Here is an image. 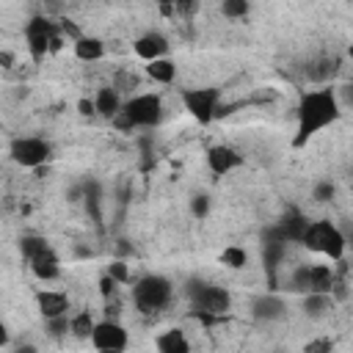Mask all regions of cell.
<instances>
[{"label":"cell","mask_w":353,"mask_h":353,"mask_svg":"<svg viewBox=\"0 0 353 353\" xmlns=\"http://www.w3.org/2000/svg\"><path fill=\"white\" fill-rule=\"evenodd\" d=\"M116 287H119V281H116V279H110L108 273L99 279V295H102V298H110V295H116Z\"/></svg>","instance_id":"d6a6232c"},{"label":"cell","mask_w":353,"mask_h":353,"mask_svg":"<svg viewBox=\"0 0 353 353\" xmlns=\"http://www.w3.org/2000/svg\"><path fill=\"white\" fill-rule=\"evenodd\" d=\"M251 11V0H221V14L226 19H245Z\"/></svg>","instance_id":"4316f807"},{"label":"cell","mask_w":353,"mask_h":353,"mask_svg":"<svg viewBox=\"0 0 353 353\" xmlns=\"http://www.w3.org/2000/svg\"><path fill=\"white\" fill-rule=\"evenodd\" d=\"M306 353H320V350H331V339H317V342H309L303 347Z\"/></svg>","instance_id":"d590c367"},{"label":"cell","mask_w":353,"mask_h":353,"mask_svg":"<svg viewBox=\"0 0 353 353\" xmlns=\"http://www.w3.org/2000/svg\"><path fill=\"white\" fill-rule=\"evenodd\" d=\"M0 66H3V69H11V66H14V52L0 50Z\"/></svg>","instance_id":"ab89813d"},{"label":"cell","mask_w":353,"mask_h":353,"mask_svg":"<svg viewBox=\"0 0 353 353\" xmlns=\"http://www.w3.org/2000/svg\"><path fill=\"white\" fill-rule=\"evenodd\" d=\"M80 185H83V204H85V212H88V218L94 221V226L102 229V185H99V179H94V176L83 179Z\"/></svg>","instance_id":"4fadbf2b"},{"label":"cell","mask_w":353,"mask_h":353,"mask_svg":"<svg viewBox=\"0 0 353 353\" xmlns=\"http://www.w3.org/2000/svg\"><path fill=\"white\" fill-rule=\"evenodd\" d=\"M171 295H174V284L171 279L160 276V273H149V276H141L135 284H132V303L138 312L143 314H157L163 312L168 303H171Z\"/></svg>","instance_id":"3957f363"},{"label":"cell","mask_w":353,"mask_h":353,"mask_svg":"<svg viewBox=\"0 0 353 353\" xmlns=\"http://www.w3.org/2000/svg\"><path fill=\"white\" fill-rule=\"evenodd\" d=\"M58 28H61V33H63V36H69L72 41H77V39L83 36V30H80L72 19H66V17H61V19H58Z\"/></svg>","instance_id":"1f68e13d"},{"label":"cell","mask_w":353,"mask_h":353,"mask_svg":"<svg viewBox=\"0 0 353 353\" xmlns=\"http://www.w3.org/2000/svg\"><path fill=\"white\" fill-rule=\"evenodd\" d=\"M146 74H149L154 83H174V77H176V66L163 55V58L146 61Z\"/></svg>","instance_id":"603a6c76"},{"label":"cell","mask_w":353,"mask_h":353,"mask_svg":"<svg viewBox=\"0 0 353 353\" xmlns=\"http://www.w3.org/2000/svg\"><path fill=\"white\" fill-rule=\"evenodd\" d=\"M154 347H157L160 353H188V350H190V342H188L185 331L171 328V331H165V334H160V336L154 339Z\"/></svg>","instance_id":"ffe728a7"},{"label":"cell","mask_w":353,"mask_h":353,"mask_svg":"<svg viewBox=\"0 0 353 353\" xmlns=\"http://www.w3.org/2000/svg\"><path fill=\"white\" fill-rule=\"evenodd\" d=\"M251 317L256 323H279L287 317V303L279 295H259L251 303Z\"/></svg>","instance_id":"30bf717a"},{"label":"cell","mask_w":353,"mask_h":353,"mask_svg":"<svg viewBox=\"0 0 353 353\" xmlns=\"http://www.w3.org/2000/svg\"><path fill=\"white\" fill-rule=\"evenodd\" d=\"M28 265H30L33 276L41 279V281H52V279L61 276V262H58V256H55L52 248H47V251H41L39 256L28 259Z\"/></svg>","instance_id":"5bb4252c"},{"label":"cell","mask_w":353,"mask_h":353,"mask_svg":"<svg viewBox=\"0 0 353 353\" xmlns=\"http://www.w3.org/2000/svg\"><path fill=\"white\" fill-rule=\"evenodd\" d=\"M199 0H174V14H182V17H190L196 11Z\"/></svg>","instance_id":"836d02e7"},{"label":"cell","mask_w":353,"mask_h":353,"mask_svg":"<svg viewBox=\"0 0 353 353\" xmlns=\"http://www.w3.org/2000/svg\"><path fill=\"white\" fill-rule=\"evenodd\" d=\"M61 28L58 25H52V19L50 17H41V14H36V17H30L28 19V25H25V39H28V50H30V55H33V61H41L50 50H47V44H50V36L52 33H58Z\"/></svg>","instance_id":"9c48e42d"},{"label":"cell","mask_w":353,"mask_h":353,"mask_svg":"<svg viewBox=\"0 0 353 353\" xmlns=\"http://www.w3.org/2000/svg\"><path fill=\"white\" fill-rule=\"evenodd\" d=\"M121 113L130 119L132 127H157L163 119V102L157 94H138L121 102Z\"/></svg>","instance_id":"5b68a950"},{"label":"cell","mask_w":353,"mask_h":353,"mask_svg":"<svg viewBox=\"0 0 353 353\" xmlns=\"http://www.w3.org/2000/svg\"><path fill=\"white\" fill-rule=\"evenodd\" d=\"M116 254H119V259L132 256V243H130L127 237H119V240H116Z\"/></svg>","instance_id":"e575fe53"},{"label":"cell","mask_w":353,"mask_h":353,"mask_svg":"<svg viewBox=\"0 0 353 353\" xmlns=\"http://www.w3.org/2000/svg\"><path fill=\"white\" fill-rule=\"evenodd\" d=\"M331 284H334V270L328 265H309L306 292H331Z\"/></svg>","instance_id":"44dd1931"},{"label":"cell","mask_w":353,"mask_h":353,"mask_svg":"<svg viewBox=\"0 0 353 353\" xmlns=\"http://www.w3.org/2000/svg\"><path fill=\"white\" fill-rule=\"evenodd\" d=\"M185 295L193 306V312L204 320V323H212L215 317H221L223 312L232 309V295L226 287H218V284H210L204 279H188L185 281Z\"/></svg>","instance_id":"7a4b0ae2"},{"label":"cell","mask_w":353,"mask_h":353,"mask_svg":"<svg viewBox=\"0 0 353 353\" xmlns=\"http://www.w3.org/2000/svg\"><path fill=\"white\" fill-rule=\"evenodd\" d=\"M339 58L334 55H323V58H317V61H312L309 66H306V77L312 80V83H325V80H331L334 74H336V69H339Z\"/></svg>","instance_id":"ac0fdd59"},{"label":"cell","mask_w":353,"mask_h":353,"mask_svg":"<svg viewBox=\"0 0 353 353\" xmlns=\"http://www.w3.org/2000/svg\"><path fill=\"white\" fill-rule=\"evenodd\" d=\"M207 165H210L212 174L223 176V174H229V171H234V168L243 165V154H237L232 146L218 143V146H210L207 149Z\"/></svg>","instance_id":"8fae6325"},{"label":"cell","mask_w":353,"mask_h":353,"mask_svg":"<svg viewBox=\"0 0 353 353\" xmlns=\"http://www.w3.org/2000/svg\"><path fill=\"white\" fill-rule=\"evenodd\" d=\"M306 223H309V221H306L298 210H290V215H284V221H281L279 226H273V229H276L279 240H284V243H301Z\"/></svg>","instance_id":"9a60e30c"},{"label":"cell","mask_w":353,"mask_h":353,"mask_svg":"<svg viewBox=\"0 0 353 353\" xmlns=\"http://www.w3.org/2000/svg\"><path fill=\"white\" fill-rule=\"evenodd\" d=\"M91 345L97 350H108V353H119L127 347V328L121 323H116V317H105L99 323H94L91 331Z\"/></svg>","instance_id":"ba28073f"},{"label":"cell","mask_w":353,"mask_h":353,"mask_svg":"<svg viewBox=\"0 0 353 353\" xmlns=\"http://www.w3.org/2000/svg\"><path fill=\"white\" fill-rule=\"evenodd\" d=\"M8 345V328H6V323H0V347H6Z\"/></svg>","instance_id":"60d3db41"},{"label":"cell","mask_w":353,"mask_h":353,"mask_svg":"<svg viewBox=\"0 0 353 353\" xmlns=\"http://www.w3.org/2000/svg\"><path fill=\"white\" fill-rule=\"evenodd\" d=\"M77 113H80V116H94V113H97L94 99H80V102H77Z\"/></svg>","instance_id":"74e56055"},{"label":"cell","mask_w":353,"mask_h":353,"mask_svg":"<svg viewBox=\"0 0 353 353\" xmlns=\"http://www.w3.org/2000/svg\"><path fill=\"white\" fill-rule=\"evenodd\" d=\"M94 108H97V116L102 119H113L119 110H121V97L116 88H99L97 97H94Z\"/></svg>","instance_id":"d6986e66"},{"label":"cell","mask_w":353,"mask_h":353,"mask_svg":"<svg viewBox=\"0 0 353 353\" xmlns=\"http://www.w3.org/2000/svg\"><path fill=\"white\" fill-rule=\"evenodd\" d=\"M182 102H185V110L199 124H210L215 119V113H218L221 88H185L182 91Z\"/></svg>","instance_id":"52a82bcc"},{"label":"cell","mask_w":353,"mask_h":353,"mask_svg":"<svg viewBox=\"0 0 353 353\" xmlns=\"http://www.w3.org/2000/svg\"><path fill=\"white\" fill-rule=\"evenodd\" d=\"M50 248V243L41 237V234H22L19 237V254L25 256V259H33V256H39L41 251H47Z\"/></svg>","instance_id":"d4e9b609"},{"label":"cell","mask_w":353,"mask_h":353,"mask_svg":"<svg viewBox=\"0 0 353 353\" xmlns=\"http://www.w3.org/2000/svg\"><path fill=\"white\" fill-rule=\"evenodd\" d=\"M36 306H39L41 317H55V314H66L69 312V298L63 292L44 290V292L36 295Z\"/></svg>","instance_id":"e0dca14e"},{"label":"cell","mask_w":353,"mask_h":353,"mask_svg":"<svg viewBox=\"0 0 353 353\" xmlns=\"http://www.w3.org/2000/svg\"><path fill=\"white\" fill-rule=\"evenodd\" d=\"M342 116V105L336 99L334 88H320V91H306L298 102V135L295 146H303L314 132L323 127L334 124Z\"/></svg>","instance_id":"6da1fadb"},{"label":"cell","mask_w":353,"mask_h":353,"mask_svg":"<svg viewBox=\"0 0 353 353\" xmlns=\"http://www.w3.org/2000/svg\"><path fill=\"white\" fill-rule=\"evenodd\" d=\"M301 243L309 248V251H317V254H325L328 259H342L345 256V248H347V237H345V232L336 226V223H331V221H312V223H306V229H303V237H301Z\"/></svg>","instance_id":"277c9868"},{"label":"cell","mask_w":353,"mask_h":353,"mask_svg":"<svg viewBox=\"0 0 353 353\" xmlns=\"http://www.w3.org/2000/svg\"><path fill=\"white\" fill-rule=\"evenodd\" d=\"M94 331V317L88 312H77L74 317H69V334L74 339H88Z\"/></svg>","instance_id":"484cf974"},{"label":"cell","mask_w":353,"mask_h":353,"mask_svg":"<svg viewBox=\"0 0 353 353\" xmlns=\"http://www.w3.org/2000/svg\"><path fill=\"white\" fill-rule=\"evenodd\" d=\"M190 215L199 218V221H204L210 215V196L207 193H193L190 196Z\"/></svg>","instance_id":"f546056e"},{"label":"cell","mask_w":353,"mask_h":353,"mask_svg":"<svg viewBox=\"0 0 353 353\" xmlns=\"http://www.w3.org/2000/svg\"><path fill=\"white\" fill-rule=\"evenodd\" d=\"M44 328L52 339H61L69 334V312L66 314H55V317H44Z\"/></svg>","instance_id":"83f0119b"},{"label":"cell","mask_w":353,"mask_h":353,"mask_svg":"<svg viewBox=\"0 0 353 353\" xmlns=\"http://www.w3.org/2000/svg\"><path fill=\"white\" fill-rule=\"evenodd\" d=\"M168 39L163 36V33H143L141 39H135L132 41V50H135V55L138 58H143V61H154V58H163V55H168Z\"/></svg>","instance_id":"7c38bea8"},{"label":"cell","mask_w":353,"mask_h":353,"mask_svg":"<svg viewBox=\"0 0 353 353\" xmlns=\"http://www.w3.org/2000/svg\"><path fill=\"white\" fill-rule=\"evenodd\" d=\"M218 259H221V265H226L229 270H243V268L248 265V251L240 248V245H226Z\"/></svg>","instance_id":"cb8c5ba5"},{"label":"cell","mask_w":353,"mask_h":353,"mask_svg":"<svg viewBox=\"0 0 353 353\" xmlns=\"http://www.w3.org/2000/svg\"><path fill=\"white\" fill-rule=\"evenodd\" d=\"M110 279H116L119 284H127L130 281V268H127V262L124 259H113L110 265H108V270H105Z\"/></svg>","instance_id":"4dcf8cb0"},{"label":"cell","mask_w":353,"mask_h":353,"mask_svg":"<svg viewBox=\"0 0 353 353\" xmlns=\"http://www.w3.org/2000/svg\"><path fill=\"white\" fill-rule=\"evenodd\" d=\"M47 50H50V52H61V50H63V33H61V30L50 36V44H47Z\"/></svg>","instance_id":"8d00e7d4"},{"label":"cell","mask_w":353,"mask_h":353,"mask_svg":"<svg viewBox=\"0 0 353 353\" xmlns=\"http://www.w3.org/2000/svg\"><path fill=\"white\" fill-rule=\"evenodd\" d=\"M301 309L309 320H320L334 309V298H331V292H303Z\"/></svg>","instance_id":"2e32d148"},{"label":"cell","mask_w":353,"mask_h":353,"mask_svg":"<svg viewBox=\"0 0 353 353\" xmlns=\"http://www.w3.org/2000/svg\"><path fill=\"white\" fill-rule=\"evenodd\" d=\"M334 196H336V185H334L331 179H320V182H314V188H312V199H314L317 204H328Z\"/></svg>","instance_id":"f1b7e54d"},{"label":"cell","mask_w":353,"mask_h":353,"mask_svg":"<svg viewBox=\"0 0 353 353\" xmlns=\"http://www.w3.org/2000/svg\"><path fill=\"white\" fill-rule=\"evenodd\" d=\"M157 8L163 17H174V0H157Z\"/></svg>","instance_id":"f35d334b"},{"label":"cell","mask_w":353,"mask_h":353,"mask_svg":"<svg viewBox=\"0 0 353 353\" xmlns=\"http://www.w3.org/2000/svg\"><path fill=\"white\" fill-rule=\"evenodd\" d=\"M8 154L17 165L22 168H36V165H44L50 163L52 157V143L44 141V138H14L11 146H8Z\"/></svg>","instance_id":"8992f818"},{"label":"cell","mask_w":353,"mask_h":353,"mask_svg":"<svg viewBox=\"0 0 353 353\" xmlns=\"http://www.w3.org/2000/svg\"><path fill=\"white\" fill-rule=\"evenodd\" d=\"M74 55H77L80 61H99V58L105 55V44H102V39H97V36H80V39L74 41Z\"/></svg>","instance_id":"7402d4cb"}]
</instances>
